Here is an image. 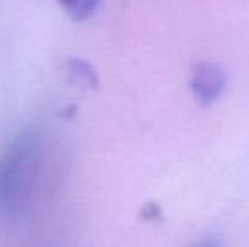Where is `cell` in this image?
Listing matches in <instances>:
<instances>
[{
  "mask_svg": "<svg viewBox=\"0 0 249 247\" xmlns=\"http://www.w3.org/2000/svg\"><path fill=\"white\" fill-rule=\"evenodd\" d=\"M48 144L43 132L27 129L0 152V220L26 222L41 200L46 181Z\"/></svg>",
  "mask_w": 249,
  "mask_h": 247,
  "instance_id": "obj_1",
  "label": "cell"
},
{
  "mask_svg": "<svg viewBox=\"0 0 249 247\" xmlns=\"http://www.w3.org/2000/svg\"><path fill=\"white\" fill-rule=\"evenodd\" d=\"M58 2L70 19L82 22L95 14L102 0H58Z\"/></svg>",
  "mask_w": 249,
  "mask_h": 247,
  "instance_id": "obj_3",
  "label": "cell"
},
{
  "mask_svg": "<svg viewBox=\"0 0 249 247\" xmlns=\"http://www.w3.org/2000/svg\"><path fill=\"white\" fill-rule=\"evenodd\" d=\"M227 75L220 65L212 61L197 63L192 69L190 88L200 105H212L226 90Z\"/></svg>",
  "mask_w": 249,
  "mask_h": 247,
  "instance_id": "obj_2",
  "label": "cell"
}]
</instances>
